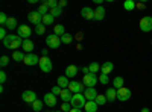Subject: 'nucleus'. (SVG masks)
I'll return each mask as SVG.
<instances>
[{
	"mask_svg": "<svg viewBox=\"0 0 152 112\" xmlns=\"http://www.w3.org/2000/svg\"><path fill=\"white\" fill-rule=\"evenodd\" d=\"M3 46L6 47V48H11V50H17V48H20L21 46H23V40L20 38L18 35H8L6 38L3 40Z\"/></svg>",
	"mask_w": 152,
	"mask_h": 112,
	"instance_id": "1",
	"label": "nucleus"
},
{
	"mask_svg": "<svg viewBox=\"0 0 152 112\" xmlns=\"http://www.w3.org/2000/svg\"><path fill=\"white\" fill-rule=\"evenodd\" d=\"M85 103H87V98H85V95H84L82 92H81V94H73L72 102H70L72 108H75V109H82V108H85Z\"/></svg>",
	"mask_w": 152,
	"mask_h": 112,
	"instance_id": "2",
	"label": "nucleus"
},
{
	"mask_svg": "<svg viewBox=\"0 0 152 112\" xmlns=\"http://www.w3.org/2000/svg\"><path fill=\"white\" fill-rule=\"evenodd\" d=\"M99 82V77L93 73H88V74H84V79H82V83L85 85V88H94L96 83Z\"/></svg>",
	"mask_w": 152,
	"mask_h": 112,
	"instance_id": "3",
	"label": "nucleus"
},
{
	"mask_svg": "<svg viewBox=\"0 0 152 112\" xmlns=\"http://www.w3.org/2000/svg\"><path fill=\"white\" fill-rule=\"evenodd\" d=\"M46 44H47V47H50V48H58V47L61 46V36H58V35H55V33L47 35V36H46Z\"/></svg>",
	"mask_w": 152,
	"mask_h": 112,
	"instance_id": "4",
	"label": "nucleus"
},
{
	"mask_svg": "<svg viewBox=\"0 0 152 112\" xmlns=\"http://www.w3.org/2000/svg\"><path fill=\"white\" fill-rule=\"evenodd\" d=\"M28 20H29L32 24H35V26H38V24H43V15H41L38 11L29 12V14H28Z\"/></svg>",
	"mask_w": 152,
	"mask_h": 112,
	"instance_id": "5",
	"label": "nucleus"
},
{
	"mask_svg": "<svg viewBox=\"0 0 152 112\" xmlns=\"http://www.w3.org/2000/svg\"><path fill=\"white\" fill-rule=\"evenodd\" d=\"M40 68H41V71L43 73H50L52 71V68H53V65H52V61L49 59V56L47 58H40Z\"/></svg>",
	"mask_w": 152,
	"mask_h": 112,
	"instance_id": "6",
	"label": "nucleus"
},
{
	"mask_svg": "<svg viewBox=\"0 0 152 112\" xmlns=\"http://www.w3.org/2000/svg\"><path fill=\"white\" fill-rule=\"evenodd\" d=\"M17 32H18V36H20L21 40H29V36L32 35V29H31L29 26H26V24H21V26H18Z\"/></svg>",
	"mask_w": 152,
	"mask_h": 112,
	"instance_id": "7",
	"label": "nucleus"
},
{
	"mask_svg": "<svg viewBox=\"0 0 152 112\" xmlns=\"http://www.w3.org/2000/svg\"><path fill=\"white\" fill-rule=\"evenodd\" d=\"M117 98H119L120 102H128L129 98H131V90L126 88V86L117 90Z\"/></svg>",
	"mask_w": 152,
	"mask_h": 112,
	"instance_id": "8",
	"label": "nucleus"
},
{
	"mask_svg": "<svg viewBox=\"0 0 152 112\" xmlns=\"http://www.w3.org/2000/svg\"><path fill=\"white\" fill-rule=\"evenodd\" d=\"M140 30H143V32H151L152 30V17L146 15L140 20Z\"/></svg>",
	"mask_w": 152,
	"mask_h": 112,
	"instance_id": "9",
	"label": "nucleus"
},
{
	"mask_svg": "<svg viewBox=\"0 0 152 112\" xmlns=\"http://www.w3.org/2000/svg\"><path fill=\"white\" fill-rule=\"evenodd\" d=\"M21 98H23V102H24V103H29V105H32V103L37 100V94H35L34 91L28 90V91H24V92L21 94Z\"/></svg>",
	"mask_w": 152,
	"mask_h": 112,
	"instance_id": "10",
	"label": "nucleus"
},
{
	"mask_svg": "<svg viewBox=\"0 0 152 112\" xmlns=\"http://www.w3.org/2000/svg\"><path fill=\"white\" fill-rule=\"evenodd\" d=\"M23 64H26V65H37V64H40V58H38L35 53H28L26 58H24V61H23Z\"/></svg>",
	"mask_w": 152,
	"mask_h": 112,
	"instance_id": "11",
	"label": "nucleus"
},
{
	"mask_svg": "<svg viewBox=\"0 0 152 112\" xmlns=\"http://www.w3.org/2000/svg\"><path fill=\"white\" fill-rule=\"evenodd\" d=\"M43 102H44L46 106H49V108H55V106H56V95H53L52 92H47V94H44Z\"/></svg>",
	"mask_w": 152,
	"mask_h": 112,
	"instance_id": "12",
	"label": "nucleus"
},
{
	"mask_svg": "<svg viewBox=\"0 0 152 112\" xmlns=\"http://www.w3.org/2000/svg\"><path fill=\"white\" fill-rule=\"evenodd\" d=\"M69 90H70L72 94H81L82 90H84V85H82L81 82L73 80V82H70V85H69Z\"/></svg>",
	"mask_w": 152,
	"mask_h": 112,
	"instance_id": "13",
	"label": "nucleus"
},
{
	"mask_svg": "<svg viewBox=\"0 0 152 112\" xmlns=\"http://www.w3.org/2000/svg\"><path fill=\"white\" fill-rule=\"evenodd\" d=\"M84 95H85V98H87V102H94L96 97H97L99 94H97L96 88H85V90H84Z\"/></svg>",
	"mask_w": 152,
	"mask_h": 112,
	"instance_id": "14",
	"label": "nucleus"
},
{
	"mask_svg": "<svg viewBox=\"0 0 152 112\" xmlns=\"http://www.w3.org/2000/svg\"><path fill=\"white\" fill-rule=\"evenodd\" d=\"M81 15L85 20H94V9H91V8H82Z\"/></svg>",
	"mask_w": 152,
	"mask_h": 112,
	"instance_id": "15",
	"label": "nucleus"
},
{
	"mask_svg": "<svg viewBox=\"0 0 152 112\" xmlns=\"http://www.w3.org/2000/svg\"><path fill=\"white\" fill-rule=\"evenodd\" d=\"M56 85L59 86L61 90H67V88H69V85H70L69 77L66 76V74H64V76H59V77H58V80H56Z\"/></svg>",
	"mask_w": 152,
	"mask_h": 112,
	"instance_id": "16",
	"label": "nucleus"
},
{
	"mask_svg": "<svg viewBox=\"0 0 152 112\" xmlns=\"http://www.w3.org/2000/svg\"><path fill=\"white\" fill-rule=\"evenodd\" d=\"M105 8L104 6H97L96 9H94V20H97V21H102L104 18H105Z\"/></svg>",
	"mask_w": 152,
	"mask_h": 112,
	"instance_id": "17",
	"label": "nucleus"
},
{
	"mask_svg": "<svg viewBox=\"0 0 152 112\" xmlns=\"http://www.w3.org/2000/svg\"><path fill=\"white\" fill-rule=\"evenodd\" d=\"M72 97H73V94L70 92L69 88H67V90H62V92H61V95H59V98L62 100V103H70V102H72Z\"/></svg>",
	"mask_w": 152,
	"mask_h": 112,
	"instance_id": "18",
	"label": "nucleus"
},
{
	"mask_svg": "<svg viewBox=\"0 0 152 112\" xmlns=\"http://www.w3.org/2000/svg\"><path fill=\"white\" fill-rule=\"evenodd\" d=\"M21 48H23V52H26V53H32L34 48H35V46H34V43H32L31 40H23Z\"/></svg>",
	"mask_w": 152,
	"mask_h": 112,
	"instance_id": "19",
	"label": "nucleus"
},
{
	"mask_svg": "<svg viewBox=\"0 0 152 112\" xmlns=\"http://www.w3.org/2000/svg\"><path fill=\"white\" fill-rule=\"evenodd\" d=\"M114 70V64L111 61H107V62H104L102 65H100V71H102L104 74H108V73H111Z\"/></svg>",
	"mask_w": 152,
	"mask_h": 112,
	"instance_id": "20",
	"label": "nucleus"
},
{
	"mask_svg": "<svg viewBox=\"0 0 152 112\" xmlns=\"http://www.w3.org/2000/svg\"><path fill=\"white\" fill-rule=\"evenodd\" d=\"M105 95H107V100H108V102H114V100L117 98V90L111 86V88L107 90V94H105Z\"/></svg>",
	"mask_w": 152,
	"mask_h": 112,
	"instance_id": "21",
	"label": "nucleus"
},
{
	"mask_svg": "<svg viewBox=\"0 0 152 112\" xmlns=\"http://www.w3.org/2000/svg\"><path fill=\"white\" fill-rule=\"evenodd\" d=\"M3 27H6V29H9V30L18 29V26H17V20H15L14 17H9V18H8V21H6V24H5Z\"/></svg>",
	"mask_w": 152,
	"mask_h": 112,
	"instance_id": "22",
	"label": "nucleus"
},
{
	"mask_svg": "<svg viewBox=\"0 0 152 112\" xmlns=\"http://www.w3.org/2000/svg\"><path fill=\"white\" fill-rule=\"evenodd\" d=\"M76 74H78V67L76 65H69L66 68V76L67 77H75Z\"/></svg>",
	"mask_w": 152,
	"mask_h": 112,
	"instance_id": "23",
	"label": "nucleus"
},
{
	"mask_svg": "<svg viewBox=\"0 0 152 112\" xmlns=\"http://www.w3.org/2000/svg\"><path fill=\"white\" fill-rule=\"evenodd\" d=\"M97 108H99V105L96 102H87L84 109H85V112H97Z\"/></svg>",
	"mask_w": 152,
	"mask_h": 112,
	"instance_id": "24",
	"label": "nucleus"
},
{
	"mask_svg": "<svg viewBox=\"0 0 152 112\" xmlns=\"http://www.w3.org/2000/svg\"><path fill=\"white\" fill-rule=\"evenodd\" d=\"M24 58H26V55H24V52L21 50H15L14 53H12V59H14L15 62H23L24 61Z\"/></svg>",
	"mask_w": 152,
	"mask_h": 112,
	"instance_id": "25",
	"label": "nucleus"
},
{
	"mask_svg": "<svg viewBox=\"0 0 152 112\" xmlns=\"http://www.w3.org/2000/svg\"><path fill=\"white\" fill-rule=\"evenodd\" d=\"M123 83H125L123 77L117 76V77H114V80H113V88H116V90H120V88H123Z\"/></svg>",
	"mask_w": 152,
	"mask_h": 112,
	"instance_id": "26",
	"label": "nucleus"
},
{
	"mask_svg": "<svg viewBox=\"0 0 152 112\" xmlns=\"http://www.w3.org/2000/svg\"><path fill=\"white\" fill-rule=\"evenodd\" d=\"M123 8H125L126 11L131 12V11H134V9L137 8V3L134 2V0H126V2L123 3Z\"/></svg>",
	"mask_w": 152,
	"mask_h": 112,
	"instance_id": "27",
	"label": "nucleus"
},
{
	"mask_svg": "<svg viewBox=\"0 0 152 112\" xmlns=\"http://www.w3.org/2000/svg\"><path fill=\"white\" fill-rule=\"evenodd\" d=\"M43 105H44V102L43 100H37L32 103V109H34V112H41V109H43Z\"/></svg>",
	"mask_w": 152,
	"mask_h": 112,
	"instance_id": "28",
	"label": "nucleus"
},
{
	"mask_svg": "<svg viewBox=\"0 0 152 112\" xmlns=\"http://www.w3.org/2000/svg\"><path fill=\"white\" fill-rule=\"evenodd\" d=\"M53 33L55 35H58V36H62V35H64L66 33V27L64 26H62V24H55V27H53Z\"/></svg>",
	"mask_w": 152,
	"mask_h": 112,
	"instance_id": "29",
	"label": "nucleus"
},
{
	"mask_svg": "<svg viewBox=\"0 0 152 112\" xmlns=\"http://www.w3.org/2000/svg\"><path fill=\"white\" fill-rule=\"evenodd\" d=\"M72 41H73V35H70L67 32L61 36V43H64V44H72Z\"/></svg>",
	"mask_w": 152,
	"mask_h": 112,
	"instance_id": "30",
	"label": "nucleus"
},
{
	"mask_svg": "<svg viewBox=\"0 0 152 112\" xmlns=\"http://www.w3.org/2000/svg\"><path fill=\"white\" fill-rule=\"evenodd\" d=\"M94 102H96L99 106H102V105H105L108 100H107V95H105V94H99V95L96 97V100H94Z\"/></svg>",
	"mask_w": 152,
	"mask_h": 112,
	"instance_id": "31",
	"label": "nucleus"
},
{
	"mask_svg": "<svg viewBox=\"0 0 152 112\" xmlns=\"http://www.w3.org/2000/svg\"><path fill=\"white\" fill-rule=\"evenodd\" d=\"M53 20H55V17H53V15L47 14V15H44V17H43V24H44V26H49V24H53Z\"/></svg>",
	"mask_w": 152,
	"mask_h": 112,
	"instance_id": "32",
	"label": "nucleus"
},
{
	"mask_svg": "<svg viewBox=\"0 0 152 112\" xmlns=\"http://www.w3.org/2000/svg\"><path fill=\"white\" fill-rule=\"evenodd\" d=\"M49 9H53V8H58V2H56V0H44V2H43Z\"/></svg>",
	"mask_w": 152,
	"mask_h": 112,
	"instance_id": "33",
	"label": "nucleus"
},
{
	"mask_svg": "<svg viewBox=\"0 0 152 112\" xmlns=\"http://www.w3.org/2000/svg\"><path fill=\"white\" fill-rule=\"evenodd\" d=\"M88 68H90V73H93V74H96L99 70H100V65L97 64V62H91L90 65H88Z\"/></svg>",
	"mask_w": 152,
	"mask_h": 112,
	"instance_id": "34",
	"label": "nucleus"
},
{
	"mask_svg": "<svg viewBox=\"0 0 152 112\" xmlns=\"http://www.w3.org/2000/svg\"><path fill=\"white\" fill-rule=\"evenodd\" d=\"M37 11H38V12H40V14H41L43 17H44V15H47V14H49V12H50V9H49V8H47V6H46L44 3H43V5H40V8H38Z\"/></svg>",
	"mask_w": 152,
	"mask_h": 112,
	"instance_id": "35",
	"label": "nucleus"
},
{
	"mask_svg": "<svg viewBox=\"0 0 152 112\" xmlns=\"http://www.w3.org/2000/svg\"><path fill=\"white\" fill-rule=\"evenodd\" d=\"M99 82L102 83V85H108V82H110V79H108V74L100 73V74H99Z\"/></svg>",
	"mask_w": 152,
	"mask_h": 112,
	"instance_id": "36",
	"label": "nucleus"
},
{
	"mask_svg": "<svg viewBox=\"0 0 152 112\" xmlns=\"http://www.w3.org/2000/svg\"><path fill=\"white\" fill-rule=\"evenodd\" d=\"M50 15H53V17H59L61 14H62V9L58 6V8H53V9H50V12H49Z\"/></svg>",
	"mask_w": 152,
	"mask_h": 112,
	"instance_id": "37",
	"label": "nucleus"
},
{
	"mask_svg": "<svg viewBox=\"0 0 152 112\" xmlns=\"http://www.w3.org/2000/svg\"><path fill=\"white\" fill-rule=\"evenodd\" d=\"M46 32V26L44 24H38V26H35V33L37 35H43Z\"/></svg>",
	"mask_w": 152,
	"mask_h": 112,
	"instance_id": "38",
	"label": "nucleus"
},
{
	"mask_svg": "<svg viewBox=\"0 0 152 112\" xmlns=\"http://www.w3.org/2000/svg\"><path fill=\"white\" fill-rule=\"evenodd\" d=\"M8 15L5 14V12H2V14H0V24H2V27L5 26V24H6V21H8Z\"/></svg>",
	"mask_w": 152,
	"mask_h": 112,
	"instance_id": "39",
	"label": "nucleus"
},
{
	"mask_svg": "<svg viewBox=\"0 0 152 112\" xmlns=\"http://www.w3.org/2000/svg\"><path fill=\"white\" fill-rule=\"evenodd\" d=\"M50 92H52L53 95H56V97H58V95H61V92H62V90L59 88V86H58V85H55V86H53V88H52V91H50Z\"/></svg>",
	"mask_w": 152,
	"mask_h": 112,
	"instance_id": "40",
	"label": "nucleus"
},
{
	"mask_svg": "<svg viewBox=\"0 0 152 112\" xmlns=\"http://www.w3.org/2000/svg\"><path fill=\"white\" fill-rule=\"evenodd\" d=\"M61 111L62 112H70L72 111V105L70 103H62L61 105Z\"/></svg>",
	"mask_w": 152,
	"mask_h": 112,
	"instance_id": "41",
	"label": "nucleus"
},
{
	"mask_svg": "<svg viewBox=\"0 0 152 112\" xmlns=\"http://www.w3.org/2000/svg\"><path fill=\"white\" fill-rule=\"evenodd\" d=\"M8 62H9V58H8V56H2V59H0V65H2V67H6Z\"/></svg>",
	"mask_w": 152,
	"mask_h": 112,
	"instance_id": "42",
	"label": "nucleus"
},
{
	"mask_svg": "<svg viewBox=\"0 0 152 112\" xmlns=\"http://www.w3.org/2000/svg\"><path fill=\"white\" fill-rule=\"evenodd\" d=\"M6 79H8V76H6V73L5 71H0V83H5L6 82Z\"/></svg>",
	"mask_w": 152,
	"mask_h": 112,
	"instance_id": "43",
	"label": "nucleus"
},
{
	"mask_svg": "<svg viewBox=\"0 0 152 112\" xmlns=\"http://www.w3.org/2000/svg\"><path fill=\"white\" fill-rule=\"evenodd\" d=\"M6 27H2V29H0V38H2V40H5L6 38Z\"/></svg>",
	"mask_w": 152,
	"mask_h": 112,
	"instance_id": "44",
	"label": "nucleus"
},
{
	"mask_svg": "<svg viewBox=\"0 0 152 112\" xmlns=\"http://www.w3.org/2000/svg\"><path fill=\"white\" fill-rule=\"evenodd\" d=\"M66 5H67V2H66V0H59V2H58V6H59L61 9H62V8H64Z\"/></svg>",
	"mask_w": 152,
	"mask_h": 112,
	"instance_id": "45",
	"label": "nucleus"
},
{
	"mask_svg": "<svg viewBox=\"0 0 152 112\" xmlns=\"http://www.w3.org/2000/svg\"><path fill=\"white\" fill-rule=\"evenodd\" d=\"M47 53H49V50H47V48H43V50H41V55H43V58H47Z\"/></svg>",
	"mask_w": 152,
	"mask_h": 112,
	"instance_id": "46",
	"label": "nucleus"
},
{
	"mask_svg": "<svg viewBox=\"0 0 152 112\" xmlns=\"http://www.w3.org/2000/svg\"><path fill=\"white\" fill-rule=\"evenodd\" d=\"M82 73L88 74V73H90V68H88V67H84V68H82Z\"/></svg>",
	"mask_w": 152,
	"mask_h": 112,
	"instance_id": "47",
	"label": "nucleus"
},
{
	"mask_svg": "<svg viewBox=\"0 0 152 112\" xmlns=\"http://www.w3.org/2000/svg\"><path fill=\"white\" fill-rule=\"evenodd\" d=\"M137 8L138 9H145V3H137Z\"/></svg>",
	"mask_w": 152,
	"mask_h": 112,
	"instance_id": "48",
	"label": "nucleus"
},
{
	"mask_svg": "<svg viewBox=\"0 0 152 112\" xmlns=\"http://www.w3.org/2000/svg\"><path fill=\"white\" fill-rule=\"evenodd\" d=\"M76 38H78V40H82L84 35H82V33H78V35H76Z\"/></svg>",
	"mask_w": 152,
	"mask_h": 112,
	"instance_id": "49",
	"label": "nucleus"
},
{
	"mask_svg": "<svg viewBox=\"0 0 152 112\" xmlns=\"http://www.w3.org/2000/svg\"><path fill=\"white\" fill-rule=\"evenodd\" d=\"M70 112H82V109H75V108H72Z\"/></svg>",
	"mask_w": 152,
	"mask_h": 112,
	"instance_id": "50",
	"label": "nucleus"
},
{
	"mask_svg": "<svg viewBox=\"0 0 152 112\" xmlns=\"http://www.w3.org/2000/svg\"><path fill=\"white\" fill-rule=\"evenodd\" d=\"M142 112H149V109H148V108H143V109H142Z\"/></svg>",
	"mask_w": 152,
	"mask_h": 112,
	"instance_id": "51",
	"label": "nucleus"
},
{
	"mask_svg": "<svg viewBox=\"0 0 152 112\" xmlns=\"http://www.w3.org/2000/svg\"><path fill=\"white\" fill-rule=\"evenodd\" d=\"M55 112H62V111H61V109H59V111H55Z\"/></svg>",
	"mask_w": 152,
	"mask_h": 112,
	"instance_id": "52",
	"label": "nucleus"
},
{
	"mask_svg": "<svg viewBox=\"0 0 152 112\" xmlns=\"http://www.w3.org/2000/svg\"><path fill=\"white\" fill-rule=\"evenodd\" d=\"M46 112H50V111H46Z\"/></svg>",
	"mask_w": 152,
	"mask_h": 112,
	"instance_id": "53",
	"label": "nucleus"
}]
</instances>
